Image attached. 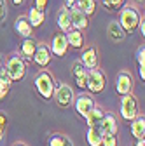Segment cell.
I'll return each mask as SVG.
<instances>
[{
    "label": "cell",
    "mask_w": 145,
    "mask_h": 146,
    "mask_svg": "<svg viewBox=\"0 0 145 146\" xmlns=\"http://www.w3.org/2000/svg\"><path fill=\"white\" fill-rule=\"evenodd\" d=\"M140 19H142V14H140V11L135 5H131V4L126 5L124 4L119 9V19H117V23L124 30V33H135L136 28H138Z\"/></svg>",
    "instance_id": "obj_1"
},
{
    "label": "cell",
    "mask_w": 145,
    "mask_h": 146,
    "mask_svg": "<svg viewBox=\"0 0 145 146\" xmlns=\"http://www.w3.org/2000/svg\"><path fill=\"white\" fill-rule=\"evenodd\" d=\"M133 85H135V80H133V75L130 71H119L117 75V80H115V92L119 96H126V94H131L133 90Z\"/></svg>",
    "instance_id": "obj_7"
},
{
    "label": "cell",
    "mask_w": 145,
    "mask_h": 146,
    "mask_svg": "<svg viewBox=\"0 0 145 146\" xmlns=\"http://www.w3.org/2000/svg\"><path fill=\"white\" fill-rule=\"evenodd\" d=\"M47 4H49V0H35V9L37 11H40V12H46V7H47Z\"/></svg>",
    "instance_id": "obj_32"
},
{
    "label": "cell",
    "mask_w": 145,
    "mask_h": 146,
    "mask_svg": "<svg viewBox=\"0 0 145 146\" xmlns=\"http://www.w3.org/2000/svg\"><path fill=\"white\" fill-rule=\"evenodd\" d=\"M74 106H75V111L82 117V118H86L87 115H89V111L96 106L95 104V99L91 98V94H81V96H77L75 99H74Z\"/></svg>",
    "instance_id": "obj_8"
},
{
    "label": "cell",
    "mask_w": 145,
    "mask_h": 146,
    "mask_svg": "<svg viewBox=\"0 0 145 146\" xmlns=\"http://www.w3.org/2000/svg\"><path fill=\"white\" fill-rule=\"evenodd\" d=\"M72 78L77 84L79 89L86 90V85H87V70L84 68V64L81 61H75L72 64Z\"/></svg>",
    "instance_id": "obj_10"
},
{
    "label": "cell",
    "mask_w": 145,
    "mask_h": 146,
    "mask_svg": "<svg viewBox=\"0 0 145 146\" xmlns=\"http://www.w3.org/2000/svg\"><path fill=\"white\" fill-rule=\"evenodd\" d=\"M49 50L52 56H58V58H63L66 50H68V40H66V35L65 33H56L51 40V45H49Z\"/></svg>",
    "instance_id": "obj_9"
},
{
    "label": "cell",
    "mask_w": 145,
    "mask_h": 146,
    "mask_svg": "<svg viewBox=\"0 0 145 146\" xmlns=\"http://www.w3.org/2000/svg\"><path fill=\"white\" fill-rule=\"evenodd\" d=\"M51 58H52V54H51L49 47H47L46 44H39V45H37V50H35V54H33V59H32V61L37 64V66H40V68H46V66H49Z\"/></svg>",
    "instance_id": "obj_11"
},
{
    "label": "cell",
    "mask_w": 145,
    "mask_h": 146,
    "mask_svg": "<svg viewBox=\"0 0 145 146\" xmlns=\"http://www.w3.org/2000/svg\"><path fill=\"white\" fill-rule=\"evenodd\" d=\"M138 31H140V35L142 36H145V17L142 16V19H140V23H138V28H136Z\"/></svg>",
    "instance_id": "obj_35"
},
{
    "label": "cell",
    "mask_w": 145,
    "mask_h": 146,
    "mask_svg": "<svg viewBox=\"0 0 145 146\" xmlns=\"http://www.w3.org/2000/svg\"><path fill=\"white\" fill-rule=\"evenodd\" d=\"M14 30H16V33L19 36H23V38H30L32 31H33V28L30 26V23L26 19V16H19V17H17L16 23H14Z\"/></svg>",
    "instance_id": "obj_16"
},
{
    "label": "cell",
    "mask_w": 145,
    "mask_h": 146,
    "mask_svg": "<svg viewBox=\"0 0 145 146\" xmlns=\"http://www.w3.org/2000/svg\"><path fill=\"white\" fill-rule=\"evenodd\" d=\"M26 19H28V23H30L32 28H37V26H40V25L44 23L46 12H40V11H37L35 7H32L30 12H28V16H26Z\"/></svg>",
    "instance_id": "obj_22"
},
{
    "label": "cell",
    "mask_w": 145,
    "mask_h": 146,
    "mask_svg": "<svg viewBox=\"0 0 145 146\" xmlns=\"http://www.w3.org/2000/svg\"><path fill=\"white\" fill-rule=\"evenodd\" d=\"M136 146H145V139H140V141H136Z\"/></svg>",
    "instance_id": "obj_37"
},
{
    "label": "cell",
    "mask_w": 145,
    "mask_h": 146,
    "mask_svg": "<svg viewBox=\"0 0 145 146\" xmlns=\"http://www.w3.org/2000/svg\"><path fill=\"white\" fill-rule=\"evenodd\" d=\"M33 85H35L37 92L44 99H52V94H54V90H56V82H54L52 75L47 70L39 71V75L35 77V80H33Z\"/></svg>",
    "instance_id": "obj_2"
},
{
    "label": "cell",
    "mask_w": 145,
    "mask_h": 146,
    "mask_svg": "<svg viewBox=\"0 0 145 146\" xmlns=\"http://www.w3.org/2000/svg\"><path fill=\"white\" fill-rule=\"evenodd\" d=\"M5 129H7V117L4 113H0V137L5 134Z\"/></svg>",
    "instance_id": "obj_31"
},
{
    "label": "cell",
    "mask_w": 145,
    "mask_h": 146,
    "mask_svg": "<svg viewBox=\"0 0 145 146\" xmlns=\"http://www.w3.org/2000/svg\"><path fill=\"white\" fill-rule=\"evenodd\" d=\"M135 2H136V4H140V2H143V0H135Z\"/></svg>",
    "instance_id": "obj_39"
},
{
    "label": "cell",
    "mask_w": 145,
    "mask_h": 146,
    "mask_svg": "<svg viewBox=\"0 0 145 146\" xmlns=\"http://www.w3.org/2000/svg\"><path fill=\"white\" fill-rule=\"evenodd\" d=\"M49 146H74L72 139L65 134H52L49 139Z\"/></svg>",
    "instance_id": "obj_25"
},
{
    "label": "cell",
    "mask_w": 145,
    "mask_h": 146,
    "mask_svg": "<svg viewBox=\"0 0 145 146\" xmlns=\"http://www.w3.org/2000/svg\"><path fill=\"white\" fill-rule=\"evenodd\" d=\"M103 117H105L103 108L95 106L91 111H89V115L86 117V123H87V127H98V123L101 122V118H103Z\"/></svg>",
    "instance_id": "obj_21"
},
{
    "label": "cell",
    "mask_w": 145,
    "mask_h": 146,
    "mask_svg": "<svg viewBox=\"0 0 145 146\" xmlns=\"http://www.w3.org/2000/svg\"><path fill=\"white\" fill-rule=\"evenodd\" d=\"M66 40H68V47L72 49H82L84 47V35L79 30H72L66 33Z\"/></svg>",
    "instance_id": "obj_19"
},
{
    "label": "cell",
    "mask_w": 145,
    "mask_h": 146,
    "mask_svg": "<svg viewBox=\"0 0 145 146\" xmlns=\"http://www.w3.org/2000/svg\"><path fill=\"white\" fill-rule=\"evenodd\" d=\"M0 64H4V63H2V59H0Z\"/></svg>",
    "instance_id": "obj_40"
},
{
    "label": "cell",
    "mask_w": 145,
    "mask_h": 146,
    "mask_svg": "<svg viewBox=\"0 0 145 146\" xmlns=\"http://www.w3.org/2000/svg\"><path fill=\"white\" fill-rule=\"evenodd\" d=\"M86 141L89 146H101V132L98 127H87Z\"/></svg>",
    "instance_id": "obj_23"
},
{
    "label": "cell",
    "mask_w": 145,
    "mask_h": 146,
    "mask_svg": "<svg viewBox=\"0 0 145 146\" xmlns=\"http://www.w3.org/2000/svg\"><path fill=\"white\" fill-rule=\"evenodd\" d=\"M5 68H7V73L12 82H21L26 77V64H25L23 58L17 56V54H14V56H11L7 59Z\"/></svg>",
    "instance_id": "obj_4"
},
{
    "label": "cell",
    "mask_w": 145,
    "mask_h": 146,
    "mask_svg": "<svg viewBox=\"0 0 145 146\" xmlns=\"http://www.w3.org/2000/svg\"><path fill=\"white\" fill-rule=\"evenodd\" d=\"M98 129L103 134H112V136H117V120L112 113H105V117L101 118V122L98 123Z\"/></svg>",
    "instance_id": "obj_13"
},
{
    "label": "cell",
    "mask_w": 145,
    "mask_h": 146,
    "mask_svg": "<svg viewBox=\"0 0 145 146\" xmlns=\"http://www.w3.org/2000/svg\"><path fill=\"white\" fill-rule=\"evenodd\" d=\"M14 146H26V144H23V143H16Z\"/></svg>",
    "instance_id": "obj_38"
},
{
    "label": "cell",
    "mask_w": 145,
    "mask_h": 146,
    "mask_svg": "<svg viewBox=\"0 0 145 146\" xmlns=\"http://www.w3.org/2000/svg\"><path fill=\"white\" fill-rule=\"evenodd\" d=\"M9 89H11V85H5V84L0 82V99H4L9 94Z\"/></svg>",
    "instance_id": "obj_34"
},
{
    "label": "cell",
    "mask_w": 145,
    "mask_h": 146,
    "mask_svg": "<svg viewBox=\"0 0 145 146\" xmlns=\"http://www.w3.org/2000/svg\"><path fill=\"white\" fill-rule=\"evenodd\" d=\"M0 82L5 84V85H11V84H12V80H11V77H9V73H7L5 64H0Z\"/></svg>",
    "instance_id": "obj_29"
},
{
    "label": "cell",
    "mask_w": 145,
    "mask_h": 146,
    "mask_svg": "<svg viewBox=\"0 0 145 146\" xmlns=\"http://www.w3.org/2000/svg\"><path fill=\"white\" fill-rule=\"evenodd\" d=\"M5 17H7V2L0 0V23L5 21Z\"/></svg>",
    "instance_id": "obj_30"
},
{
    "label": "cell",
    "mask_w": 145,
    "mask_h": 146,
    "mask_svg": "<svg viewBox=\"0 0 145 146\" xmlns=\"http://www.w3.org/2000/svg\"><path fill=\"white\" fill-rule=\"evenodd\" d=\"M52 99H54V103H56L58 108L66 110V108H70L72 104H74V99H75L74 89H72L70 85H66V84H60V85H56Z\"/></svg>",
    "instance_id": "obj_3"
},
{
    "label": "cell",
    "mask_w": 145,
    "mask_h": 146,
    "mask_svg": "<svg viewBox=\"0 0 145 146\" xmlns=\"http://www.w3.org/2000/svg\"><path fill=\"white\" fill-rule=\"evenodd\" d=\"M136 63H138V68H145V47L143 45L136 49Z\"/></svg>",
    "instance_id": "obj_28"
},
{
    "label": "cell",
    "mask_w": 145,
    "mask_h": 146,
    "mask_svg": "<svg viewBox=\"0 0 145 146\" xmlns=\"http://www.w3.org/2000/svg\"><path fill=\"white\" fill-rule=\"evenodd\" d=\"M56 21H58V26H60L61 33H65V35H66L68 31L74 30V28H72V21H70V14H68V11H66V9H61V11L58 12Z\"/></svg>",
    "instance_id": "obj_20"
},
{
    "label": "cell",
    "mask_w": 145,
    "mask_h": 146,
    "mask_svg": "<svg viewBox=\"0 0 145 146\" xmlns=\"http://www.w3.org/2000/svg\"><path fill=\"white\" fill-rule=\"evenodd\" d=\"M25 2H26V0H12V4H14V5H23Z\"/></svg>",
    "instance_id": "obj_36"
},
{
    "label": "cell",
    "mask_w": 145,
    "mask_h": 146,
    "mask_svg": "<svg viewBox=\"0 0 145 146\" xmlns=\"http://www.w3.org/2000/svg\"><path fill=\"white\" fill-rule=\"evenodd\" d=\"M79 61L84 64V68H86L87 71L98 68V50H96V47H95V45L86 47V50L82 52V56H81Z\"/></svg>",
    "instance_id": "obj_12"
},
{
    "label": "cell",
    "mask_w": 145,
    "mask_h": 146,
    "mask_svg": "<svg viewBox=\"0 0 145 146\" xmlns=\"http://www.w3.org/2000/svg\"><path fill=\"white\" fill-rule=\"evenodd\" d=\"M68 14H70V21H72V28H74V30L82 31V30H86L89 26L87 16L82 14L79 9H72V11H68Z\"/></svg>",
    "instance_id": "obj_14"
},
{
    "label": "cell",
    "mask_w": 145,
    "mask_h": 146,
    "mask_svg": "<svg viewBox=\"0 0 145 146\" xmlns=\"http://www.w3.org/2000/svg\"><path fill=\"white\" fill-rule=\"evenodd\" d=\"M105 85H107V77H105V73L100 68H95V70H89L87 71V85H86V89L91 94L103 92Z\"/></svg>",
    "instance_id": "obj_6"
},
{
    "label": "cell",
    "mask_w": 145,
    "mask_h": 146,
    "mask_svg": "<svg viewBox=\"0 0 145 146\" xmlns=\"http://www.w3.org/2000/svg\"><path fill=\"white\" fill-rule=\"evenodd\" d=\"M107 36H108V40H112V42H122L126 38V33L119 26L117 21H110L107 26Z\"/></svg>",
    "instance_id": "obj_15"
},
{
    "label": "cell",
    "mask_w": 145,
    "mask_h": 146,
    "mask_svg": "<svg viewBox=\"0 0 145 146\" xmlns=\"http://www.w3.org/2000/svg\"><path fill=\"white\" fill-rule=\"evenodd\" d=\"M37 42L33 40V36H30V38H25L23 42H21V49H19V54L26 59V61H32L33 59V54H35V50H37Z\"/></svg>",
    "instance_id": "obj_17"
},
{
    "label": "cell",
    "mask_w": 145,
    "mask_h": 146,
    "mask_svg": "<svg viewBox=\"0 0 145 146\" xmlns=\"http://www.w3.org/2000/svg\"><path fill=\"white\" fill-rule=\"evenodd\" d=\"M126 0H101V5L107 9V11H119L122 5H124Z\"/></svg>",
    "instance_id": "obj_26"
},
{
    "label": "cell",
    "mask_w": 145,
    "mask_h": 146,
    "mask_svg": "<svg viewBox=\"0 0 145 146\" xmlns=\"http://www.w3.org/2000/svg\"><path fill=\"white\" fill-rule=\"evenodd\" d=\"M75 9H79L82 14H86L87 17L93 16L96 11V0H77Z\"/></svg>",
    "instance_id": "obj_24"
},
{
    "label": "cell",
    "mask_w": 145,
    "mask_h": 146,
    "mask_svg": "<svg viewBox=\"0 0 145 146\" xmlns=\"http://www.w3.org/2000/svg\"><path fill=\"white\" fill-rule=\"evenodd\" d=\"M101 146H117V136L103 134L101 136Z\"/></svg>",
    "instance_id": "obj_27"
},
{
    "label": "cell",
    "mask_w": 145,
    "mask_h": 146,
    "mask_svg": "<svg viewBox=\"0 0 145 146\" xmlns=\"http://www.w3.org/2000/svg\"><path fill=\"white\" fill-rule=\"evenodd\" d=\"M119 111H121V117H122L124 120H128V122L135 120V118L140 115V111H138V101L135 99L133 94H126V96L121 98Z\"/></svg>",
    "instance_id": "obj_5"
},
{
    "label": "cell",
    "mask_w": 145,
    "mask_h": 146,
    "mask_svg": "<svg viewBox=\"0 0 145 146\" xmlns=\"http://www.w3.org/2000/svg\"><path fill=\"white\" fill-rule=\"evenodd\" d=\"M75 5H77V0H63V9H66V11L75 9Z\"/></svg>",
    "instance_id": "obj_33"
},
{
    "label": "cell",
    "mask_w": 145,
    "mask_h": 146,
    "mask_svg": "<svg viewBox=\"0 0 145 146\" xmlns=\"http://www.w3.org/2000/svg\"><path fill=\"white\" fill-rule=\"evenodd\" d=\"M131 134L136 141L145 137V117L138 115L135 120H131Z\"/></svg>",
    "instance_id": "obj_18"
}]
</instances>
